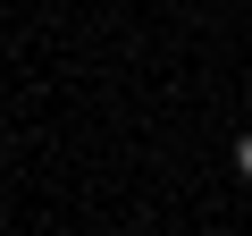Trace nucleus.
I'll return each mask as SVG.
<instances>
[{
	"instance_id": "1",
	"label": "nucleus",
	"mask_w": 252,
	"mask_h": 236,
	"mask_svg": "<svg viewBox=\"0 0 252 236\" xmlns=\"http://www.w3.org/2000/svg\"><path fill=\"white\" fill-rule=\"evenodd\" d=\"M235 169H244V177H252V135H235Z\"/></svg>"
}]
</instances>
